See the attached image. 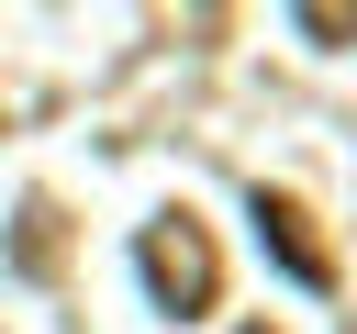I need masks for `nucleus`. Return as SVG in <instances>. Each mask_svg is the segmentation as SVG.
<instances>
[{"instance_id": "f257e3e1", "label": "nucleus", "mask_w": 357, "mask_h": 334, "mask_svg": "<svg viewBox=\"0 0 357 334\" xmlns=\"http://www.w3.org/2000/svg\"><path fill=\"white\" fill-rule=\"evenodd\" d=\"M134 267H145V289H156L167 323H201V312L223 301V256H212V234H201L190 212H156L145 245H134Z\"/></svg>"}, {"instance_id": "7ed1b4c3", "label": "nucleus", "mask_w": 357, "mask_h": 334, "mask_svg": "<svg viewBox=\"0 0 357 334\" xmlns=\"http://www.w3.org/2000/svg\"><path fill=\"white\" fill-rule=\"evenodd\" d=\"M301 33H324V45H346V33H357V11H324V0H312V11H301Z\"/></svg>"}, {"instance_id": "20e7f679", "label": "nucleus", "mask_w": 357, "mask_h": 334, "mask_svg": "<svg viewBox=\"0 0 357 334\" xmlns=\"http://www.w3.org/2000/svg\"><path fill=\"white\" fill-rule=\"evenodd\" d=\"M245 334H268V323H245Z\"/></svg>"}, {"instance_id": "f03ea898", "label": "nucleus", "mask_w": 357, "mask_h": 334, "mask_svg": "<svg viewBox=\"0 0 357 334\" xmlns=\"http://www.w3.org/2000/svg\"><path fill=\"white\" fill-rule=\"evenodd\" d=\"M257 234H268V256H279L301 289H335V256L312 245V212H301L290 189H257Z\"/></svg>"}]
</instances>
